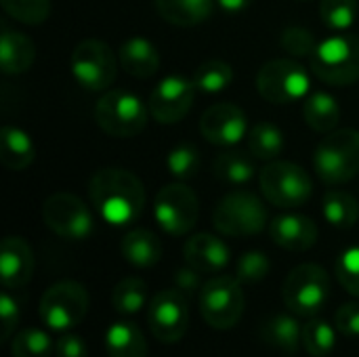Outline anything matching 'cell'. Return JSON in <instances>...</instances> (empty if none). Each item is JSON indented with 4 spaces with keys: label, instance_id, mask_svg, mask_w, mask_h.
<instances>
[{
    "label": "cell",
    "instance_id": "f1b7e54d",
    "mask_svg": "<svg viewBox=\"0 0 359 357\" xmlns=\"http://www.w3.org/2000/svg\"><path fill=\"white\" fill-rule=\"evenodd\" d=\"M322 213L332 227L349 229L359 219L358 198L345 189H328L322 200Z\"/></svg>",
    "mask_w": 359,
    "mask_h": 357
},
{
    "label": "cell",
    "instance_id": "8d00e7d4",
    "mask_svg": "<svg viewBox=\"0 0 359 357\" xmlns=\"http://www.w3.org/2000/svg\"><path fill=\"white\" fill-rule=\"evenodd\" d=\"M8 17L25 25H40L50 13V0H0Z\"/></svg>",
    "mask_w": 359,
    "mask_h": 357
},
{
    "label": "cell",
    "instance_id": "ba28073f",
    "mask_svg": "<svg viewBox=\"0 0 359 357\" xmlns=\"http://www.w3.org/2000/svg\"><path fill=\"white\" fill-rule=\"evenodd\" d=\"M88 301V290L80 282H57L40 299V320L53 332H67L86 318Z\"/></svg>",
    "mask_w": 359,
    "mask_h": 357
},
{
    "label": "cell",
    "instance_id": "7c38bea8",
    "mask_svg": "<svg viewBox=\"0 0 359 357\" xmlns=\"http://www.w3.org/2000/svg\"><path fill=\"white\" fill-rule=\"evenodd\" d=\"M200 215L198 196L185 183H170L160 187L154 200V217L162 231L168 236L189 234Z\"/></svg>",
    "mask_w": 359,
    "mask_h": 357
},
{
    "label": "cell",
    "instance_id": "cb8c5ba5",
    "mask_svg": "<svg viewBox=\"0 0 359 357\" xmlns=\"http://www.w3.org/2000/svg\"><path fill=\"white\" fill-rule=\"evenodd\" d=\"M36 160V145L32 137L19 126H2L0 130V162L15 173L25 170Z\"/></svg>",
    "mask_w": 359,
    "mask_h": 357
},
{
    "label": "cell",
    "instance_id": "4dcf8cb0",
    "mask_svg": "<svg viewBox=\"0 0 359 357\" xmlns=\"http://www.w3.org/2000/svg\"><path fill=\"white\" fill-rule=\"evenodd\" d=\"M149 305L147 284L141 278H124L111 290V307L120 316H137Z\"/></svg>",
    "mask_w": 359,
    "mask_h": 357
},
{
    "label": "cell",
    "instance_id": "8992f818",
    "mask_svg": "<svg viewBox=\"0 0 359 357\" xmlns=\"http://www.w3.org/2000/svg\"><path fill=\"white\" fill-rule=\"evenodd\" d=\"M259 185L263 198L278 208H299L307 204L313 194L307 170L288 160L267 162L259 173Z\"/></svg>",
    "mask_w": 359,
    "mask_h": 357
},
{
    "label": "cell",
    "instance_id": "f546056e",
    "mask_svg": "<svg viewBox=\"0 0 359 357\" xmlns=\"http://www.w3.org/2000/svg\"><path fill=\"white\" fill-rule=\"evenodd\" d=\"M255 156L246 151H223L215 158V175L229 185H246L257 175Z\"/></svg>",
    "mask_w": 359,
    "mask_h": 357
},
{
    "label": "cell",
    "instance_id": "e0dca14e",
    "mask_svg": "<svg viewBox=\"0 0 359 357\" xmlns=\"http://www.w3.org/2000/svg\"><path fill=\"white\" fill-rule=\"evenodd\" d=\"M269 236L273 244L290 252H305L316 246L320 229L307 215H280L269 223Z\"/></svg>",
    "mask_w": 359,
    "mask_h": 357
},
{
    "label": "cell",
    "instance_id": "30bf717a",
    "mask_svg": "<svg viewBox=\"0 0 359 357\" xmlns=\"http://www.w3.org/2000/svg\"><path fill=\"white\" fill-rule=\"evenodd\" d=\"M311 80L307 69L292 59H271L257 74V90L276 105H288L309 95Z\"/></svg>",
    "mask_w": 359,
    "mask_h": 357
},
{
    "label": "cell",
    "instance_id": "277c9868",
    "mask_svg": "<svg viewBox=\"0 0 359 357\" xmlns=\"http://www.w3.org/2000/svg\"><path fill=\"white\" fill-rule=\"evenodd\" d=\"M311 72L326 84L347 86L359 80V36L337 34L322 42L309 57Z\"/></svg>",
    "mask_w": 359,
    "mask_h": 357
},
{
    "label": "cell",
    "instance_id": "4316f807",
    "mask_svg": "<svg viewBox=\"0 0 359 357\" xmlns=\"http://www.w3.org/2000/svg\"><path fill=\"white\" fill-rule=\"evenodd\" d=\"M105 351L109 357H147V341L130 322H114L105 332Z\"/></svg>",
    "mask_w": 359,
    "mask_h": 357
},
{
    "label": "cell",
    "instance_id": "6da1fadb",
    "mask_svg": "<svg viewBox=\"0 0 359 357\" xmlns=\"http://www.w3.org/2000/svg\"><path fill=\"white\" fill-rule=\"evenodd\" d=\"M88 198L99 217L116 227L128 225L145 208V187L141 179L126 168H101L88 183Z\"/></svg>",
    "mask_w": 359,
    "mask_h": 357
},
{
    "label": "cell",
    "instance_id": "d6986e66",
    "mask_svg": "<svg viewBox=\"0 0 359 357\" xmlns=\"http://www.w3.org/2000/svg\"><path fill=\"white\" fill-rule=\"evenodd\" d=\"M183 257H185V263L189 267L198 269L200 274H219L231 261V252H229L227 244L212 234L191 236L185 242Z\"/></svg>",
    "mask_w": 359,
    "mask_h": 357
},
{
    "label": "cell",
    "instance_id": "1f68e13d",
    "mask_svg": "<svg viewBox=\"0 0 359 357\" xmlns=\"http://www.w3.org/2000/svg\"><path fill=\"white\" fill-rule=\"evenodd\" d=\"M337 332L334 324L311 318V322L303 326V349L311 357H326L337 345Z\"/></svg>",
    "mask_w": 359,
    "mask_h": 357
},
{
    "label": "cell",
    "instance_id": "2e32d148",
    "mask_svg": "<svg viewBox=\"0 0 359 357\" xmlns=\"http://www.w3.org/2000/svg\"><path fill=\"white\" fill-rule=\"evenodd\" d=\"M200 133L212 145H236L248 135L246 114L233 103H215L202 114Z\"/></svg>",
    "mask_w": 359,
    "mask_h": 357
},
{
    "label": "cell",
    "instance_id": "9c48e42d",
    "mask_svg": "<svg viewBox=\"0 0 359 357\" xmlns=\"http://www.w3.org/2000/svg\"><path fill=\"white\" fill-rule=\"evenodd\" d=\"M118 61L120 59H116V53L107 42L99 38H84L76 44L69 67L76 82L84 90L101 93L111 86L118 72Z\"/></svg>",
    "mask_w": 359,
    "mask_h": 357
},
{
    "label": "cell",
    "instance_id": "7bdbcfd3",
    "mask_svg": "<svg viewBox=\"0 0 359 357\" xmlns=\"http://www.w3.org/2000/svg\"><path fill=\"white\" fill-rule=\"evenodd\" d=\"M55 356L57 357H88L86 343L72 332H61V339L55 343Z\"/></svg>",
    "mask_w": 359,
    "mask_h": 357
},
{
    "label": "cell",
    "instance_id": "5bb4252c",
    "mask_svg": "<svg viewBox=\"0 0 359 357\" xmlns=\"http://www.w3.org/2000/svg\"><path fill=\"white\" fill-rule=\"evenodd\" d=\"M147 324L160 343H179L189 324L187 295L179 288H164L149 299Z\"/></svg>",
    "mask_w": 359,
    "mask_h": 357
},
{
    "label": "cell",
    "instance_id": "b9f144b4",
    "mask_svg": "<svg viewBox=\"0 0 359 357\" xmlns=\"http://www.w3.org/2000/svg\"><path fill=\"white\" fill-rule=\"evenodd\" d=\"M334 326L339 335L359 337V301H349L334 314Z\"/></svg>",
    "mask_w": 359,
    "mask_h": 357
},
{
    "label": "cell",
    "instance_id": "d6a6232c",
    "mask_svg": "<svg viewBox=\"0 0 359 357\" xmlns=\"http://www.w3.org/2000/svg\"><path fill=\"white\" fill-rule=\"evenodd\" d=\"M55 353V343L50 335L40 328H25L15 332L11 339V356L13 357H50Z\"/></svg>",
    "mask_w": 359,
    "mask_h": 357
},
{
    "label": "cell",
    "instance_id": "ffe728a7",
    "mask_svg": "<svg viewBox=\"0 0 359 357\" xmlns=\"http://www.w3.org/2000/svg\"><path fill=\"white\" fill-rule=\"evenodd\" d=\"M120 65L128 76L147 80L160 69V53L154 42L143 36H133L122 42L118 53Z\"/></svg>",
    "mask_w": 359,
    "mask_h": 357
},
{
    "label": "cell",
    "instance_id": "3957f363",
    "mask_svg": "<svg viewBox=\"0 0 359 357\" xmlns=\"http://www.w3.org/2000/svg\"><path fill=\"white\" fill-rule=\"evenodd\" d=\"M149 107L126 88H111L101 95L95 105L97 126L116 139H130L143 133L149 122Z\"/></svg>",
    "mask_w": 359,
    "mask_h": 357
},
{
    "label": "cell",
    "instance_id": "f35d334b",
    "mask_svg": "<svg viewBox=\"0 0 359 357\" xmlns=\"http://www.w3.org/2000/svg\"><path fill=\"white\" fill-rule=\"evenodd\" d=\"M339 284L353 297H359V246L343 250L334 263Z\"/></svg>",
    "mask_w": 359,
    "mask_h": 357
},
{
    "label": "cell",
    "instance_id": "f6af8a7d",
    "mask_svg": "<svg viewBox=\"0 0 359 357\" xmlns=\"http://www.w3.org/2000/svg\"><path fill=\"white\" fill-rule=\"evenodd\" d=\"M221 8H225L227 13H240L244 8H248L255 0H217Z\"/></svg>",
    "mask_w": 359,
    "mask_h": 357
},
{
    "label": "cell",
    "instance_id": "484cf974",
    "mask_svg": "<svg viewBox=\"0 0 359 357\" xmlns=\"http://www.w3.org/2000/svg\"><path fill=\"white\" fill-rule=\"evenodd\" d=\"M303 120L318 133H330L341 120V105L330 93L316 90L303 101Z\"/></svg>",
    "mask_w": 359,
    "mask_h": 357
},
{
    "label": "cell",
    "instance_id": "44dd1931",
    "mask_svg": "<svg viewBox=\"0 0 359 357\" xmlns=\"http://www.w3.org/2000/svg\"><path fill=\"white\" fill-rule=\"evenodd\" d=\"M299 316L278 314L261 326V341L286 356H294L303 345V328L297 320Z\"/></svg>",
    "mask_w": 359,
    "mask_h": 357
},
{
    "label": "cell",
    "instance_id": "52a82bcc",
    "mask_svg": "<svg viewBox=\"0 0 359 357\" xmlns=\"http://www.w3.org/2000/svg\"><path fill=\"white\" fill-rule=\"evenodd\" d=\"M282 297L290 314L299 318H316L330 299V278L324 267L303 263L288 274Z\"/></svg>",
    "mask_w": 359,
    "mask_h": 357
},
{
    "label": "cell",
    "instance_id": "5b68a950",
    "mask_svg": "<svg viewBox=\"0 0 359 357\" xmlns=\"http://www.w3.org/2000/svg\"><path fill=\"white\" fill-rule=\"evenodd\" d=\"M212 225L219 229V234L231 238L259 236L267 227V208L257 194L248 189H236L221 198L215 206Z\"/></svg>",
    "mask_w": 359,
    "mask_h": 357
},
{
    "label": "cell",
    "instance_id": "74e56055",
    "mask_svg": "<svg viewBox=\"0 0 359 357\" xmlns=\"http://www.w3.org/2000/svg\"><path fill=\"white\" fill-rule=\"evenodd\" d=\"M269 271L271 261L261 250H248L236 263V278L240 280V284H259L267 278Z\"/></svg>",
    "mask_w": 359,
    "mask_h": 357
},
{
    "label": "cell",
    "instance_id": "603a6c76",
    "mask_svg": "<svg viewBox=\"0 0 359 357\" xmlns=\"http://www.w3.org/2000/svg\"><path fill=\"white\" fill-rule=\"evenodd\" d=\"M120 252L128 265L149 269L162 259V242L149 229H130L120 242Z\"/></svg>",
    "mask_w": 359,
    "mask_h": 357
},
{
    "label": "cell",
    "instance_id": "d4e9b609",
    "mask_svg": "<svg viewBox=\"0 0 359 357\" xmlns=\"http://www.w3.org/2000/svg\"><path fill=\"white\" fill-rule=\"evenodd\" d=\"M217 0H154L160 17L177 27H194L210 19Z\"/></svg>",
    "mask_w": 359,
    "mask_h": 357
},
{
    "label": "cell",
    "instance_id": "60d3db41",
    "mask_svg": "<svg viewBox=\"0 0 359 357\" xmlns=\"http://www.w3.org/2000/svg\"><path fill=\"white\" fill-rule=\"evenodd\" d=\"M0 320H2L0 339L6 343V341H11L15 337L17 324H19V305L6 290L0 295Z\"/></svg>",
    "mask_w": 359,
    "mask_h": 357
},
{
    "label": "cell",
    "instance_id": "836d02e7",
    "mask_svg": "<svg viewBox=\"0 0 359 357\" xmlns=\"http://www.w3.org/2000/svg\"><path fill=\"white\" fill-rule=\"evenodd\" d=\"M194 82L202 93H221L233 82V67L223 59H210L198 65Z\"/></svg>",
    "mask_w": 359,
    "mask_h": 357
},
{
    "label": "cell",
    "instance_id": "7a4b0ae2",
    "mask_svg": "<svg viewBox=\"0 0 359 357\" xmlns=\"http://www.w3.org/2000/svg\"><path fill=\"white\" fill-rule=\"evenodd\" d=\"M318 177L328 185L349 183L359 175V130L334 128L318 143L313 154Z\"/></svg>",
    "mask_w": 359,
    "mask_h": 357
},
{
    "label": "cell",
    "instance_id": "4fadbf2b",
    "mask_svg": "<svg viewBox=\"0 0 359 357\" xmlns=\"http://www.w3.org/2000/svg\"><path fill=\"white\" fill-rule=\"evenodd\" d=\"M44 225L63 240H86L93 234L95 221L88 206L74 194L57 191L42 204Z\"/></svg>",
    "mask_w": 359,
    "mask_h": 357
},
{
    "label": "cell",
    "instance_id": "d590c367",
    "mask_svg": "<svg viewBox=\"0 0 359 357\" xmlns=\"http://www.w3.org/2000/svg\"><path fill=\"white\" fill-rule=\"evenodd\" d=\"M200 151L191 143H181L172 147L166 156V168L179 181H187L198 175L200 168Z\"/></svg>",
    "mask_w": 359,
    "mask_h": 357
},
{
    "label": "cell",
    "instance_id": "8fae6325",
    "mask_svg": "<svg viewBox=\"0 0 359 357\" xmlns=\"http://www.w3.org/2000/svg\"><path fill=\"white\" fill-rule=\"evenodd\" d=\"M244 290L238 278L219 276L208 280L200 290V311L215 330H231L244 316Z\"/></svg>",
    "mask_w": 359,
    "mask_h": 357
},
{
    "label": "cell",
    "instance_id": "ee69618b",
    "mask_svg": "<svg viewBox=\"0 0 359 357\" xmlns=\"http://www.w3.org/2000/svg\"><path fill=\"white\" fill-rule=\"evenodd\" d=\"M175 280H177V288L187 295V292H191V290H196L200 286V271L187 265L185 269L177 271Z\"/></svg>",
    "mask_w": 359,
    "mask_h": 357
},
{
    "label": "cell",
    "instance_id": "e575fe53",
    "mask_svg": "<svg viewBox=\"0 0 359 357\" xmlns=\"http://www.w3.org/2000/svg\"><path fill=\"white\" fill-rule=\"evenodd\" d=\"M358 6V0H322L320 17L326 27L334 32H345L355 23Z\"/></svg>",
    "mask_w": 359,
    "mask_h": 357
},
{
    "label": "cell",
    "instance_id": "ac0fdd59",
    "mask_svg": "<svg viewBox=\"0 0 359 357\" xmlns=\"http://www.w3.org/2000/svg\"><path fill=\"white\" fill-rule=\"evenodd\" d=\"M34 252L29 244L19 236H8L2 240L0 248V276L4 290L23 288L34 276Z\"/></svg>",
    "mask_w": 359,
    "mask_h": 357
},
{
    "label": "cell",
    "instance_id": "7402d4cb",
    "mask_svg": "<svg viewBox=\"0 0 359 357\" xmlns=\"http://www.w3.org/2000/svg\"><path fill=\"white\" fill-rule=\"evenodd\" d=\"M36 61V44L21 32L2 27L0 36V65L6 76L25 74Z\"/></svg>",
    "mask_w": 359,
    "mask_h": 357
},
{
    "label": "cell",
    "instance_id": "9a60e30c",
    "mask_svg": "<svg viewBox=\"0 0 359 357\" xmlns=\"http://www.w3.org/2000/svg\"><path fill=\"white\" fill-rule=\"evenodd\" d=\"M196 90L198 86L194 78L177 76V74L162 78L149 93L147 107L151 118L160 124L181 122L189 114L196 101Z\"/></svg>",
    "mask_w": 359,
    "mask_h": 357
},
{
    "label": "cell",
    "instance_id": "83f0119b",
    "mask_svg": "<svg viewBox=\"0 0 359 357\" xmlns=\"http://www.w3.org/2000/svg\"><path fill=\"white\" fill-rule=\"evenodd\" d=\"M248 151L263 162H273L282 156L286 141H284V133L280 130V126H276L273 122L261 120L257 124H252V128L248 130Z\"/></svg>",
    "mask_w": 359,
    "mask_h": 357
},
{
    "label": "cell",
    "instance_id": "ab89813d",
    "mask_svg": "<svg viewBox=\"0 0 359 357\" xmlns=\"http://www.w3.org/2000/svg\"><path fill=\"white\" fill-rule=\"evenodd\" d=\"M280 44L286 53H290L292 57H311L313 50L318 48V40L316 36L301 27V25H290L282 32L280 36Z\"/></svg>",
    "mask_w": 359,
    "mask_h": 357
}]
</instances>
